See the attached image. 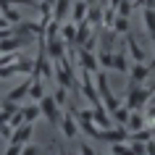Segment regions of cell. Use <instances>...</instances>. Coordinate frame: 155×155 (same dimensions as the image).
<instances>
[{
  "label": "cell",
  "mask_w": 155,
  "mask_h": 155,
  "mask_svg": "<svg viewBox=\"0 0 155 155\" xmlns=\"http://www.w3.org/2000/svg\"><path fill=\"white\" fill-rule=\"evenodd\" d=\"M61 40H66L68 48H76V24H63L61 26Z\"/></svg>",
  "instance_id": "13"
},
{
  "label": "cell",
  "mask_w": 155,
  "mask_h": 155,
  "mask_svg": "<svg viewBox=\"0 0 155 155\" xmlns=\"http://www.w3.org/2000/svg\"><path fill=\"white\" fill-rule=\"evenodd\" d=\"M147 76H150L147 63H134V66H129V82L142 84V82H147Z\"/></svg>",
  "instance_id": "9"
},
{
  "label": "cell",
  "mask_w": 155,
  "mask_h": 155,
  "mask_svg": "<svg viewBox=\"0 0 155 155\" xmlns=\"http://www.w3.org/2000/svg\"><path fill=\"white\" fill-rule=\"evenodd\" d=\"M145 155H155V137L145 142Z\"/></svg>",
  "instance_id": "28"
},
{
  "label": "cell",
  "mask_w": 155,
  "mask_h": 155,
  "mask_svg": "<svg viewBox=\"0 0 155 155\" xmlns=\"http://www.w3.org/2000/svg\"><path fill=\"white\" fill-rule=\"evenodd\" d=\"M0 11H3V16H5V18H8V21H24V18H21V16H18V13H16V11H13V8H11V5H0Z\"/></svg>",
  "instance_id": "25"
},
{
  "label": "cell",
  "mask_w": 155,
  "mask_h": 155,
  "mask_svg": "<svg viewBox=\"0 0 155 155\" xmlns=\"http://www.w3.org/2000/svg\"><path fill=\"white\" fill-rule=\"evenodd\" d=\"M37 105H40V113H45V118H48L50 126H58V124H61V105H58L53 97L42 95V100L37 103Z\"/></svg>",
  "instance_id": "3"
},
{
  "label": "cell",
  "mask_w": 155,
  "mask_h": 155,
  "mask_svg": "<svg viewBox=\"0 0 155 155\" xmlns=\"http://www.w3.org/2000/svg\"><path fill=\"white\" fill-rule=\"evenodd\" d=\"M29 95H32V100H37V103L42 100V79H32V87H29Z\"/></svg>",
  "instance_id": "21"
},
{
  "label": "cell",
  "mask_w": 155,
  "mask_h": 155,
  "mask_svg": "<svg viewBox=\"0 0 155 155\" xmlns=\"http://www.w3.org/2000/svg\"><path fill=\"white\" fill-rule=\"evenodd\" d=\"M71 3L74 0H55V5H53V21L63 24V18L68 16V11H71Z\"/></svg>",
  "instance_id": "10"
},
{
  "label": "cell",
  "mask_w": 155,
  "mask_h": 155,
  "mask_svg": "<svg viewBox=\"0 0 155 155\" xmlns=\"http://www.w3.org/2000/svg\"><path fill=\"white\" fill-rule=\"evenodd\" d=\"M42 5H48V8H53V5H55V0H42Z\"/></svg>",
  "instance_id": "30"
},
{
  "label": "cell",
  "mask_w": 155,
  "mask_h": 155,
  "mask_svg": "<svg viewBox=\"0 0 155 155\" xmlns=\"http://www.w3.org/2000/svg\"><path fill=\"white\" fill-rule=\"evenodd\" d=\"M87 11H90V5H87L84 0H74L71 21H74V24H79V21H84V18H87Z\"/></svg>",
  "instance_id": "14"
},
{
  "label": "cell",
  "mask_w": 155,
  "mask_h": 155,
  "mask_svg": "<svg viewBox=\"0 0 155 155\" xmlns=\"http://www.w3.org/2000/svg\"><path fill=\"white\" fill-rule=\"evenodd\" d=\"M32 134H34V126L32 124H21L18 129H13V137H11V142L13 145H29V139H32Z\"/></svg>",
  "instance_id": "7"
},
{
  "label": "cell",
  "mask_w": 155,
  "mask_h": 155,
  "mask_svg": "<svg viewBox=\"0 0 155 155\" xmlns=\"http://www.w3.org/2000/svg\"><path fill=\"white\" fill-rule=\"evenodd\" d=\"M53 100H55L58 105H61V110H63V105L68 103V90H63V87H58L55 95H53Z\"/></svg>",
  "instance_id": "22"
},
{
  "label": "cell",
  "mask_w": 155,
  "mask_h": 155,
  "mask_svg": "<svg viewBox=\"0 0 155 155\" xmlns=\"http://www.w3.org/2000/svg\"><path fill=\"white\" fill-rule=\"evenodd\" d=\"M110 68H116L118 74H126V71H129V61H126V55H124V53H116V55H113V66H110Z\"/></svg>",
  "instance_id": "18"
},
{
  "label": "cell",
  "mask_w": 155,
  "mask_h": 155,
  "mask_svg": "<svg viewBox=\"0 0 155 155\" xmlns=\"http://www.w3.org/2000/svg\"><path fill=\"white\" fill-rule=\"evenodd\" d=\"M131 11H134V3H131V0H121V3H118V16H126V18H129Z\"/></svg>",
  "instance_id": "24"
},
{
  "label": "cell",
  "mask_w": 155,
  "mask_h": 155,
  "mask_svg": "<svg viewBox=\"0 0 155 155\" xmlns=\"http://www.w3.org/2000/svg\"><path fill=\"white\" fill-rule=\"evenodd\" d=\"M87 21L90 24H103V5H90V11H87Z\"/></svg>",
  "instance_id": "17"
},
{
  "label": "cell",
  "mask_w": 155,
  "mask_h": 155,
  "mask_svg": "<svg viewBox=\"0 0 155 155\" xmlns=\"http://www.w3.org/2000/svg\"><path fill=\"white\" fill-rule=\"evenodd\" d=\"M95 90H97L100 100H103V103L108 105V110H110V113H113L116 108H121V100H118L113 92H110V84H108L105 71H95Z\"/></svg>",
  "instance_id": "1"
},
{
  "label": "cell",
  "mask_w": 155,
  "mask_h": 155,
  "mask_svg": "<svg viewBox=\"0 0 155 155\" xmlns=\"http://www.w3.org/2000/svg\"><path fill=\"white\" fill-rule=\"evenodd\" d=\"M21 150H24L21 145H13V142H11V145H8V150H5V155H21Z\"/></svg>",
  "instance_id": "27"
},
{
  "label": "cell",
  "mask_w": 155,
  "mask_h": 155,
  "mask_svg": "<svg viewBox=\"0 0 155 155\" xmlns=\"http://www.w3.org/2000/svg\"><path fill=\"white\" fill-rule=\"evenodd\" d=\"M139 129H145V116L139 113V110H131V116H129V124H126V131H139Z\"/></svg>",
  "instance_id": "15"
},
{
  "label": "cell",
  "mask_w": 155,
  "mask_h": 155,
  "mask_svg": "<svg viewBox=\"0 0 155 155\" xmlns=\"http://www.w3.org/2000/svg\"><path fill=\"white\" fill-rule=\"evenodd\" d=\"M40 116V105H32V108H24V124H34V118Z\"/></svg>",
  "instance_id": "23"
},
{
  "label": "cell",
  "mask_w": 155,
  "mask_h": 155,
  "mask_svg": "<svg viewBox=\"0 0 155 155\" xmlns=\"http://www.w3.org/2000/svg\"><path fill=\"white\" fill-rule=\"evenodd\" d=\"M84 3H87V5H95V0H84Z\"/></svg>",
  "instance_id": "33"
},
{
  "label": "cell",
  "mask_w": 155,
  "mask_h": 155,
  "mask_svg": "<svg viewBox=\"0 0 155 155\" xmlns=\"http://www.w3.org/2000/svg\"><path fill=\"white\" fill-rule=\"evenodd\" d=\"M110 147H113V155H137L134 147H131V142H116Z\"/></svg>",
  "instance_id": "19"
},
{
  "label": "cell",
  "mask_w": 155,
  "mask_h": 155,
  "mask_svg": "<svg viewBox=\"0 0 155 155\" xmlns=\"http://www.w3.org/2000/svg\"><path fill=\"white\" fill-rule=\"evenodd\" d=\"M58 126L63 129L66 139H76V134H79V124H76V118H74L71 110H66V113L61 116V124H58Z\"/></svg>",
  "instance_id": "5"
},
{
  "label": "cell",
  "mask_w": 155,
  "mask_h": 155,
  "mask_svg": "<svg viewBox=\"0 0 155 155\" xmlns=\"http://www.w3.org/2000/svg\"><path fill=\"white\" fill-rule=\"evenodd\" d=\"M150 105H155V95H153V97H150Z\"/></svg>",
  "instance_id": "34"
},
{
  "label": "cell",
  "mask_w": 155,
  "mask_h": 155,
  "mask_svg": "<svg viewBox=\"0 0 155 155\" xmlns=\"http://www.w3.org/2000/svg\"><path fill=\"white\" fill-rule=\"evenodd\" d=\"M97 63L103 66V68H110V66H113V53H105V50H103L97 55Z\"/></svg>",
  "instance_id": "26"
},
{
  "label": "cell",
  "mask_w": 155,
  "mask_h": 155,
  "mask_svg": "<svg viewBox=\"0 0 155 155\" xmlns=\"http://www.w3.org/2000/svg\"><path fill=\"white\" fill-rule=\"evenodd\" d=\"M45 42H48V58H53V61H61V58H63V40H61V34L45 37Z\"/></svg>",
  "instance_id": "8"
},
{
  "label": "cell",
  "mask_w": 155,
  "mask_h": 155,
  "mask_svg": "<svg viewBox=\"0 0 155 155\" xmlns=\"http://www.w3.org/2000/svg\"><path fill=\"white\" fill-rule=\"evenodd\" d=\"M76 61H79V66H82V71H90V74H95L97 71V55L92 53V50H79V55H76Z\"/></svg>",
  "instance_id": "6"
},
{
  "label": "cell",
  "mask_w": 155,
  "mask_h": 155,
  "mask_svg": "<svg viewBox=\"0 0 155 155\" xmlns=\"http://www.w3.org/2000/svg\"><path fill=\"white\" fill-rule=\"evenodd\" d=\"M97 139L116 145V142H126V139H129V131H126V126H110V129H100Z\"/></svg>",
  "instance_id": "4"
},
{
  "label": "cell",
  "mask_w": 155,
  "mask_h": 155,
  "mask_svg": "<svg viewBox=\"0 0 155 155\" xmlns=\"http://www.w3.org/2000/svg\"><path fill=\"white\" fill-rule=\"evenodd\" d=\"M97 3H100V5H103V8H105V5H108V0H97Z\"/></svg>",
  "instance_id": "32"
},
{
  "label": "cell",
  "mask_w": 155,
  "mask_h": 155,
  "mask_svg": "<svg viewBox=\"0 0 155 155\" xmlns=\"http://www.w3.org/2000/svg\"><path fill=\"white\" fill-rule=\"evenodd\" d=\"M116 34H126L129 32V18L126 16H116V21H113V26H110Z\"/></svg>",
  "instance_id": "20"
},
{
  "label": "cell",
  "mask_w": 155,
  "mask_h": 155,
  "mask_svg": "<svg viewBox=\"0 0 155 155\" xmlns=\"http://www.w3.org/2000/svg\"><path fill=\"white\" fill-rule=\"evenodd\" d=\"M142 21H145L147 37L155 42V8H145V11H142Z\"/></svg>",
  "instance_id": "12"
},
{
  "label": "cell",
  "mask_w": 155,
  "mask_h": 155,
  "mask_svg": "<svg viewBox=\"0 0 155 155\" xmlns=\"http://www.w3.org/2000/svg\"><path fill=\"white\" fill-rule=\"evenodd\" d=\"M79 153H82V155H95V150H92L90 145H82V147H79Z\"/></svg>",
  "instance_id": "29"
},
{
  "label": "cell",
  "mask_w": 155,
  "mask_h": 155,
  "mask_svg": "<svg viewBox=\"0 0 155 155\" xmlns=\"http://www.w3.org/2000/svg\"><path fill=\"white\" fill-rule=\"evenodd\" d=\"M129 116H131V110L126 105L116 108V110H113V124H116V126H124V124H129Z\"/></svg>",
  "instance_id": "16"
},
{
  "label": "cell",
  "mask_w": 155,
  "mask_h": 155,
  "mask_svg": "<svg viewBox=\"0 0 155 155\" xmlns=\"http://www.w3.org/2000/svg\"><path fill=\"white\" fill-rule=\"evenodd\" d=\"M153 97V90L150 87H131L126 90V108L129 110H139L142 105H147Z\"/></svg>",
  "instance_id": "2"
},
{
  "label": "cell",
  "mask_w": 155,
  "mask_h": 155,
  "mask_svg": "<svg viewBox=\"0 0 155 155\" xmlns=\"http://www.w3.org/2000/svg\"><path fill=\"white\" fill-rule=\"evenodd\" d=\"M58 155H66V150H61V153H58Z\"/></svg>",
  "instance_id": "35"
},
{
  "label": "cell",
  "mask_w": 155,
  "mask_h": 155,
  "mask_svg": "<svg viewBox=\"0 0 155 155\" xmlns=\"http://www.w3.org/2000/svg\"><path fill=\"white\" fill-rule=\"evenodd\" d=\"M153 68H155V55H153V61L147 63V71H153Z\"/></svg>",
  "instance_id": "31"
},
{
  "label": "cell",
  "mask_w": 155,
  "mask_h": 155,
  "mask_svg": "<svg viewBox=\"0 0 155 155\" xmlns=\"http://www.w3.org/2000/svg\"><path fill=\"white\" fill-rule=\"evenodd\" d=\"M124 37H126V45H129V53H131V58H134V63H142V61H145V50L139 48V42L134 40V34L126 32Z\"/></svg>",
  "instance_id": "11"
}]
</instances>
